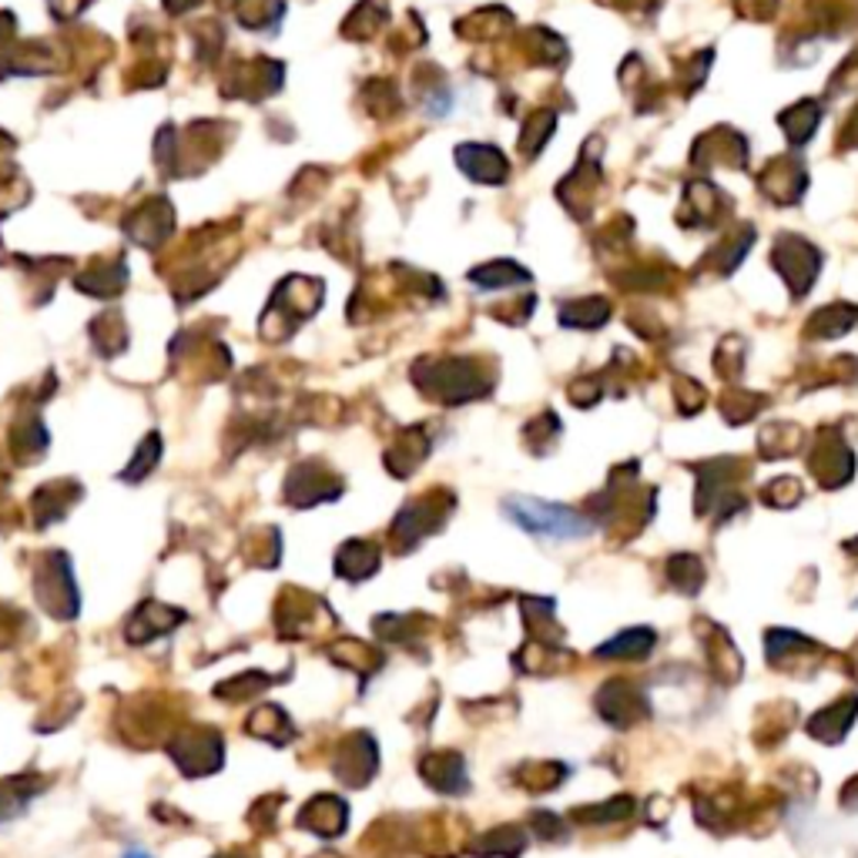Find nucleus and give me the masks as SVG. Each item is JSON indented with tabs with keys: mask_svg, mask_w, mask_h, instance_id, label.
Instances as JSON below:
<instances>
[{
	"mask_svg": "<svg viewBox=\"0 0 858 858\" xmlns=\"http://www.w3.org/2000/svg\"><path fill=\"white\" fill-rule=\"evenodd\" d=\"M506 510L520 520V526H526V531H534V534H550V537L587 534V526H580V516L564 506H544L534 500H523V503H510Z\"/></svg>",
	"mask_w": 858,
	"mask_h": 858,
	"instance_id": "obj_1",
	"label": "nucleus"
},
{
	"mask_svg": "<svg viewBox=\"0 0 858 858\" xmlns=\"http://www.w3.org/2000/svg\"><path fill=\"white\" fill-rule=\"evenodd\" d=\"M124 858H148V855H145V851H127Z\"/></svg>",
	"mask_w": 858,
	"mask_h": 858,
	"instance_id": "obj_2",
	"label": "nucleus"
}]
</instances>
